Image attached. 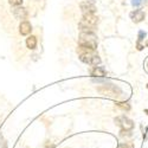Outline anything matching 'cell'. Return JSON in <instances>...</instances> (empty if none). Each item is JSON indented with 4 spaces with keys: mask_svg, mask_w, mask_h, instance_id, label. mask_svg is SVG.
<instances>
[{
    "mask_svg": "<svg viewBox=\"0 0 148 148\" xmlns=\"http://www.w3.org/2000/svg\"><path fill=\"white\" fill-rule=\"evenodd\" d=\"M77 52L79 55V59L85 64H90L92 66H97L101 63V58L98 57V55L95 53V50H91L89 47H85L79 45L77 49Z\"/></svg>",
    "mask_w": 148,
    "mask_h": 148,
    "instance_id": "6da1fadb",
    "label": "cell"
},
{
    "mask_svg": "<svg viewBox=\"0 0 148 148\" xmlns=\"http://www.w3.org/2000/svg\"><path fill=\"white\" fill-rule=\"evenodd\" d=\"M8 3L12 6H20L23 4V0H8Z\"/></svg>",
    "mask_w": 148,
    "mask_h": 148,
    "instance_id": "2e32d148",
    "label": "cell"
},
{
    "mask_svg": "<svg viewBox=\"0 0 148 148\" xmlns=\"http://www.w3.org/2000/svg\"><path fill=\"white\" fill-rule=\"evenodd\" d=\"M115 125L119 126L121 128V130H133L135 127V123L133 120H130L129 117L122 115V116H117L114 119Z\"/></svg>",
    "mask_w": 148,
    "mask_h": 148,
    "instance_id": "5b68a950",
    "label": "cell"
},
{
    "mask_svg": "<svg viewBox=\"0 0 148 148\" xmlns=\"http://www.w3.org/2000/svg\"><path fill=\"white\" fill-rule=\"evenodd\" d=\"M56 146L53 145V143H51V142H47L46 145H45V148H55Z\"/></svg>",
    "mask_w": 148,
    "mask_h": 148,
    "instance_id": "ac0fdd59",
    "label": "cell"
},
{
    "mask_svg": "<svg viewBox=\"0 0 148 148\" xmlns=\"http://www.w3.org/2000/svg\"><path fill=\"white\" fill-rule=\"evenodd\" d=\"M91 76L92 77H106V75H107V72H106V70L102 68V66H94V69L91 70Z\"/></svg>",
    "mask_w": 148,
    "mask_h": 148,
    "instance_id": "30bf717a",
    "label": "cell"
},
{
    "mask_svg": "<svg viewBox=\"0 0 148 148\" xmlns=\"http://www.w3.org/2000/svg\"><path fill=\"white\" fill-rule=\"evenodd\" d=\"M81 10L83 12V14H94L96 12L95 5L91 1H89V0H85V1L81 4Z\"/></svg>",
    "mask_w": 148,
    "mask_h": 148,
    "instance_id": "8992f818",
    "label": "cell"
},
{
    "mask_svg": "<svg viewBox=\"0 0 148 148\" xmlns=\"http://www.w3.org/2000/svg\"><path fill=\"white\" fill-rule=\"evenodd\" d=\"M32 31V26H31V24L27 21V20H24L20 23V25H19V32L21 36H27L30 34Z\"/></svg>",
    "mask_w": 148,
    "mask_h": 148,
    "instance_id": "ba28073f",
    "label": "cell"
},
{
    "mask_svg": "<svg viewBox=\"0 0 148 148\" xmlns=\"http://www.w3.org/2000/svg\"><path fill=\"white\" fill-rule=\"evenodd\" d=\"M97 91L103 96L110 97V98H120L123 96V91L121 90V88H119L115 84H103L97 87Z\"/></svg>",
    "mask_w": 148,
    "mask_h": 148,
    "instance_id": "7a4b0ae2",
    "label": "cell"
},
{
    "mask_svg": "<svg viewBox=\"0 0 148 148\" xmlns=\"http://www.w3.org/2000/svg\"><path fill=\"white\" fill-rule=\"evenodd\" d=\"M78 45L89 47L91 50L97 49V37L92 32H81L78 37Z\"/></svg>",
    "mask_w": 148,
    "mask_h": 148,
    "instance_id": "3957f363",
    "label": "cell"
},
{
    "mask_svg": "<svg viewBox=\"0 0 148 148\" xmlns=\"http://www.w3.org/2000/svg\"><path fill=\"white\" fill-rule=\"evenodd\" d=\"M116 106H117L120 109L125 110V112H128V110H130V106H129V103H127V102H117Z\"/></svg>",
    "mask_w": 148,
    "mask_h": 148,
    "instance_id": "7c38bea8",
    "label": "cell"
},
{
    "mask_svg": "<svg viewBox=\"0 0 148 148\" xmlns=\"http://www.w3.org/2000/svg\"><path fill=\"white\" fill-rule=\"evenodd\" d=\"M145 45H146V46H148V40L146 42V44H145Z\"/></svg>",
    "mask_w": 148,
    "mask_h": 148,
    "instance_id": "d6986e66",
    "label": "cell"
},
{
    "mask_svg": "<svg viewBox=\"0 0 148 148\" xmlns=\"http://www.w3.org/2000/svg\"><path fill=\"white\" fill-rule=\"evenodd\" d=\"M146 38V32L145 31H140L139 32V39H138V42H141V40H143Z\"/></svg>",
    "mask_w": 148,
    "mask_h": 148,
    "instance_id": "e0dca14e",
    "label": "cell"
},
{
    "mask_svg": "<svg viewBox=\"0 0 148 148\" xmlns=\"http://www.w3.org/2000/svg\"><path fill=\"white\" fill-rule=\"evenodd\" d=\"M146 17V13L142 11V10H135L130 13V19L134 21V23H141Z\"/></svg>",
    "mask_w": 148,
    "mask_h": 148,
    "instance_id": "52a82bcc",
    "label": "cell"
},
{
    "mask_svg": "<svg viewBox=\"0 0 148 148\" xmlns=\"http://www.w3.org/2000/svg\"><path fill=\"white\" fill-rule=\"evenodd\" d=\"M147 88H148V85H147Z\"/></svg>",
    "mask_w": 148,
    "mask_h": 148,
    "instance_id": "ffe728a7",
    "label": "cell"
},
{
    "mask_svg": "<svg viewBox=\"0 0 148 148\" xmlns=\"http://www.w3.org/2000/svg\"><path fill=\"white\" fill-rule=\"evenodd\" d=\"M97 23L98 18L95 14H83V18L81 19L78 26L82 32H92Z\"/></svg>",
    "mask_w": 148,
    "mask_h": 148,
    "instance_id": "277c9868",
    "label": "cell"
},
{
    "mask_svg": "<svg viewBox=\"0 0 148 148\" xmlns=\"http://www.w3.org/2000/svg\"><path fill=\"white\" fill-rule=\"evenodd\" d=\"M117 148H135L132 142H120L117 145Z\"/></svg>",
    "mask_w": 148,
    "mask_h": 148,
    "instance_id": "4fadbf2b",
    "label": "cell"
},
{
    "mask_svg": "<svg viewBox=\"0 0 148 148\" xmlns=\"http://www.w3.org/2000/svg\"><path fill=\"white\" fill-rule=\"evenodd\" d=\"M13 14L17 19H25L27 16V12L25 8H23L20 6H14L13 8Z\"/></svg>",
    "mask_w": 148,
    "mask_h": 148,
    "instance_id": "9c48e42d",
    "label": "cell"
},
{
    "mask_svg": "<svg viewBox=\"0 0 148 148\" xmlns=\"http://www.w3.org/2000/svg\"><path fill=\"white\" fill-rule=\"evenodd\" d=\"M147 0H132V5L134 7H139V6H142Z\"/></svg>",
    "mask_w": 148,
    "mask_h": 148,
    "instance_id": "5bb4252c",
    "label": "cell"
},
{
    "mask_svg": "<svg viewBox=\"0 0 148 148\" xmlns=\"http://www.w3.org/2000/svg\"><path fill=\"white\" fill-rule=\"evenodd\" d=\"M133 133L132 130H121L120 132V136L121 138H128V136H132Z\"/></svg>",
    "mask_w": 148,
    "mask_h": 148,
    "instance_id": "9a60e30c",
    "label": "cell"
},
{
    "mask_svg": "<svg viewBox=\"0 0 148 148\" xmlns=\"http://www.w3.org/2000/svg\"><path fill=\"white\" fill-rule=\"evenodd\" d=\"M26 46H27V49H30V50H34L37 47V38L34 36H30L26 39Z\"/></svg>",
    "mask_w": 148,
    "mask_h": 148,
    "instance_id": "8fae6325",
    "label": "cell"
}]
</instances>
